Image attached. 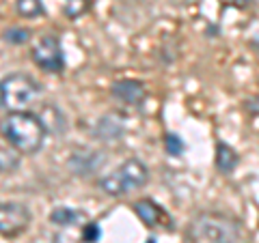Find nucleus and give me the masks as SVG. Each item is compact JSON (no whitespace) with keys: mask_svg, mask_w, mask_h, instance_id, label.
<instances>
[{"mask_svg":"<svg viewBox=\"0 0 259 243\" xmlns=\"http://www.w3.org/2000/svg\"><path fill=\"white\" fill-rule=\"evenodd\" d=\"M3 136L15 151L32 155L44 147L46 125L41 116L32 114L28 110L9 112L3 120Z\"/></svg>","mask_w":259,"mask_h":243,"instance_id":"f257e3e1","label":"nucleus"},{"mask_svg":"<svg viewBox=\"0 0 259 243\" xmlns=\"http://www.w3.org/2000/svg\"><path fill=\"white\" fill-rule=\"evenodd\" d=\"M149 179V170L141 159L130 157L112 170L110 174H104L97 185L106 196H125V194L143 188Z\"/></svg>","mask_w":259,"mask_h":243,"instance_id":"f03ea898","label":"nucleus"},{"mask_svg":"<svg viewBox=\"0 0 259 243\" xmlns=\"http://www.w3.org/2000/svg\"><path fill=\"white\" fill-rule=\"evenodd\" d=\"M41 95V86L28 74H9L3 78L0 84V97H3V108L9 112L26 110L30 103H35Z\"/></svg>","mask_w":259,"mask_h":243,"instance_id":"7ed1b4c3","label":"nucleus"},{"mask_svg":"<svg viewBox=\"0 0 259 243\" xmlns=\"http://www.w3.org/2000/svg\"><path fill=\"white\" fill-rule=\"evenodd\" d=\"M199 237L207 243H242V228L223 213H201L194 222Z\"/></svg>","mask_w":259,"mask_h":243,"instance_id":"20e7f679","label":"nucleus"},{"mask_svg":"<svg viewBox=\"0 0 259 243\" xmlns=\"http://www.w3.org/2000/svg\"><path fill=\"white\" fill-rule=\"evenodd\" d=\"M32 60H35L37 67H41L48 74H63L65 56H63L61 41L56 37L39 39L37 45L32 47Z\"/></svg>","mask_w":259,"mask_h":243,"instance_id":"39448f33","label":"nucleus"},{"mask_svg":"<svg viewBox=\"0 0 259 243\" xmlns=\"http://www.w3.org/2000/svg\"><path fill=\"white\" fill-rule=\"evenodd\" d=\"M30 222V211L26 205L20 202H3L0 207V232L3 237H18L22 230H26Z\"/></svg>","mask_w":259,"mask_h":243,"instance_id":"423d86ee","label":"nucleus"},{"mask_svg":"<svg viewBox=\"0 0 259 243\" xmlns=\"http://www.w3.org/2000/svg\"><path fill=\"white\" fill-rule=\"evenodd\" d=\"M104 161H106V155L102 151H95L91 147H80L71 151L67 166L76 176H91L104 166Z\"/></svg>","mask_w":259,"mask_h":243,"instance_id":"0eeeda50","label":"nucleus"},{"mask_svg":"<svg viewBox=\"0 0 259 243\" xmlns=\"http://www.w3.org/2000/svg\"><path fill=\"white\" fill-rule=\"evenodd\" d=\"M134 213L139 215V220L145 224V226H149V228H158V226H168V228H173L171 226V217L166 215V211L162 207H158L153 200H136L134 205Z\"/></svg>","mask_w":259,"mask_h":243,"instance_id":"6e6552de","label":"nucleus"},{"mask_svg":"<svg viewBox=\"0 0 259 243\" xmlns=\"http://www.w3.org/2000/svg\"><path fill=\"white\" fill-rule=\"evenodd\" d=\"M110 93L115 99L127 103V106H139V103L145 99V86L139 80H119V82L112 84Z\"/></svg>","mask_w":259,"mask_h":243,"instance_id":"1a4fd4ad","label":"nucleus"},{"mask_svg":"<svg viewBox=\"0 0 259 243\" xmlns=\"http://www.w3.org/2000/svg\"><path fill=\"white\" fill-rule=\"evenodd\" d=\"M93 134L97 136V140H102V142H117V140H121V136L125 134V125L119 114H104L97 120Z\"/></svg>","mask_w":259,"mask_h":243,"instance_id":"9d476101","label":"nucleus"},{"mask_svg":"<svg viewBox=\"0 0 259 243\" xmlns=\"http://www.w3.org/2000/svg\"><path fill=\"white\" fill-rule=\"evenodd\" d=\"M238 161H240L238 151L233 149V147H229L227 142H218V144H216L214 164H216V168H218V172H223V174L233 172V170H236V166H238Z\"/></svg>","mask_w":259,"mask_h":243,"instance_id":"9b49d317","label":"nucleus"},{"mask_svg":"<svg viewBox=\"0 0 259 243\" xmlns=\"http://www.w3.org/2000/svg\"><path fill=\"white\" fill-rule=\"evenodd\" d=\"M82 220H84V213L76 211V209H71V207H56L50 213V222L54 226H74Z\"/></svg>","mask_w":259,"mask_h":243,"instance_id":"f8f14e48","label":"nucleus"},{"mask_svg":"<svg viewBox=\"0 0 259 243\" xmlns=\"http://www.w3.org/2000/svg\"><path fill=\"white\" fill-rule=\"evenodd\" d=\"M15 11L26 20H37L46 13L41 0H15Z\"/></svg>","mask_w":259,"mask_h":243,"instance_id":"ddd939ff","label":"nucleus"},{"mask_svg":"<svg viewBox=\"0 0 259 243\" xmlns=\"http://www.w3.org/2000/svg\"><path fill=\"white\" fill-rule=\"evenodd\" d=\"M164 149H166L168 155L180 157L182 153H184V142H182V138L177 136V134H166V136H164Z\"/></svg>","mask_w":259,"mask_h":243,"instance_id":"4468645a","label":"nucleus"},{"mask_svg":"<svg viewBox=\"0 0 259 243\" xmlns=\"http://www.w3.org/2000/svg\"><path fill=\"white\" fill-rule=\"evenodd\" d=\"M102 237V226L97 224V222H89L84 224V228H82V241L84 243H97Z\"/></svg>","mask_w":259,"mask_h":243,"instance_id":"2eb2a0df","label":"nucleus"},{"mask_svg":"<svg viewBox=\"0 0 259 243\" xmlns=\"http://www.w3.org/2000/svg\"><path fill=\"white\" fill-rule=\"evenodd\" d=\"M28 37H30V32L28 30H24V28H9V30H5V41L7 43H26L28 41Z\"/></svg>","mask_w":259,"mask_h":243,"instance_id":"dca6fc26","label":"nucleus"},{"mask_svg":"<svg viewBox=\"0 0 259 243\" xmlns=\"http://www.w3.org/2000/svg\"><path fill=\"white\" fill-rule=\"evenodd\" d=\"M84 9H87L84 0H67V5H65V13L71 15V18H78Z\"/></svg>","mask_w":259,"mask_h":243,"instance_id":"f3484780","label":"nucleus"},{"mask_svg":"<svg viewBox=\"0 0 259 243\" xmlns=\"http://www.w3.org/2000/svg\"><path fill=\"white\" fill-rule=\"evenodd\" d=\"M246 108L250 114H259V97H253V99L246 101Z\"/></svg>","mask_w":259,"mask_h":243,"instance_id":"a211bd4d","label":"nucleus"},{"mask_svg":"<svg viewBox=\"0 0 259 243\" xmlns=\"http://www.w3.org/2000/svg\"><path fill=\"white\" fill-rule=\"evenodd\" d=\"M227 5H233V7H248L253 0H225Z\"/></svg>","mask_w":259,"mask_h":243,"instance_id":"6ab92c4d","label":"nucleus"},{"mask_svg":"<svg viewBox=\"0 0 259 243\" xmlns=\"http://www.w3.org/2000/svg\"><path fill=\"white\" fill-rule=\"evenodd\" d=\"M147 243H156V239H153V237H149V239H147Z\"/></svg>","mask_w":259,"mask_h":243,"instance_id":"aec40b11","label":"nucleus"}]
</instances>
